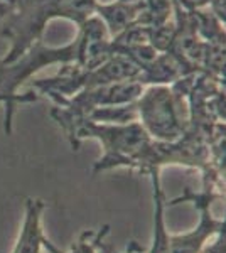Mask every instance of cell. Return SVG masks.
I'll return each instance as SVG.
<instances>
[{"label": "cell", "mask_w": 226, "mask_h": 253, "mask_svg": "<svg viewBox=\"0 0 226 253\" xmlns=\"http://www.w3.org/2000/svg\"><path fill=\"white\" fill-rule=\"evenodd\" d=\"M83 29L75 42L68 44L64 47H44L43 44L34 42L24 52L20 58H17L10 64H0V93L10 103L12 101L20 100L27 101L36 96H14L15 88L22 83L24 80L29 78L34 71H38L46 64L59 63V61H80L86 69H94L96 64H100L108 54V42H106V27L101 20L90 19L88 22L85 20Z\"/></svg>", "instance_id": "1"}, {"label": "cell", "mask_w": 226, "mask_h": 253, "mask_svg": "<svg viewBox=\"0 0 226 253\" xmlns=\"http://www.w3.org/2000/svg\"><path fill=\"white\" fill-rule=\"evenodd\" d=\"M94 12V0H9L3 34L12 47L0 64H10L38 42L49 20L64 17L83 24Z\"/></svg>", "instance_id": "2"}, {"label": "cell", "mask_w": 226, "mask_h": 253, "mask_svg": "<svg viewBox=\"0 0 226 253\" xmlns=\"http://www.w3.org/2000/svg\"><path fill=\"white\" fill-rule=\"evenodd\" d=\"M216 198H221L220 193L215 191V186L204 182V189L201 193H192L191 189H186V193L174 201H171V206H176L182 201L194 203V206L199 210V224L192 231L184 235H169V250L171 253H201L204 245L211 236H215L221 231H225V219H218L211 214V203Z\"/></svg>", "instance_id": "3"}, {"label": "cell", "mask_w": 226, "mask_h": 253, "mask_svg": "<svg viewBox=\"0 0 226 253\" xmlns=\"http://www.w3.org/2000/svg\"><path fill=\"white\" fill-rule=\"evenodd\" d=\"M140 125L150 137L160 142H176L186 132V125L178 115L171 91L166 88H152L137 105Z\"/></svg>", "instance_id": "4"}, {"label": "cell", "mask_w": 226, "mask_h": 253, "mask_svg": "<svg viewBox=\"0 0 226 253\" xmlns=\"http://www.w3.org/2000/svg\"><path fill=\"white\" fill-rule=\"evenodd\" d=\"M46 205L41 199H26V214H24L22 230L19 233L12 253H41L49 240L41 226V218Z\"/></svg>", "instance_id": "5"}, {"label": "cell", "mask_w": 226, "mask_h": 253, "mask_svg": "<svg viewBox=\"0 0 226 253\" xmlns=\"http://www.w3.org/2000/svg\"><path fill=\"white\" fill-rule=\"evenodd\" d=\"M152 187H154V238L149 253H171L169 250V231L166 228L164 210H166V199L160 189L159 170H152Z\"/></svg>", "instance_id": "6"}, {"label": "cell", "mask_w": 226, "mask_h": 253, "mask_svg": "<svg viewBox=\"0 0 226 253\" xmlns=\"http://www.w3.org/2000/svg\"><path fill=\"white\" fill-rule=\"evenodd\" d=\"M100 14L103 15L110 31L118 34L120 31L127 29V26L132 24V20L142 12V2L137 3H106L100 7Z\"/></svg>", "instance_id": "7"}, {"label": "cell", "mask_w": 226, "mask_h": 253, "mask_svg": "<svg viewBox=\"0 0 226 253\" xmlns=\"http://www.w3.org/2000/svg\"><path fill=\"white\" fill-rule=\"evenodd\" d=\"M108 233H110V226L105 224V226L98 231H91V230L83 231V233L80 235V238H78V242L73 245V248L69 252H61L59 248L51 242H49L44 248L47 250V253H98V250H96L98 242L103 240Z\"/></svg>", "instance_id": "8"}, {"label": "cell", "mask_w": 226, "mask_h": 253, "mask_svg": "<svg viewBox=\"0 0 226 253\" xmlns=\"http://www.w3.org/2000/svg\"><path fill=\"white\" fill-rule=\"evenodd\" d=\"M103 240H100V242H98V247H96L98 253H117V252H113V248L110 247V245H106ZM125 253H145V248L140 247L137 242H130V245L127 247Z\"/></svg>", "instance_id": "9"}, {"label": "cell", "mask_w": 226, "mask_h": 253, "mask_svg": "<svg viewBox=\"0 0 226 253\" xmlns=\"http://www.w3.org/2000/svg\"><path fill=\"white\" fill-rule=\"evenodd\" d=\"M216 236H218L216 242L213 243L211 247L203 248V252H201V253H225V231L218 233Z\"/></svg>", "instance_id": "10"}, {"label": "cell", "mask_w": 226, "mask_h": 253, "mask_svg": "<svg viewBox=\"0 0 226 253\" xmlns=\"http://www.w3.org/2000/svg\"><path fill=\"white\" fill-rule=\"evenodd\" d=\"M100 2H103L106 5V3H137L140 0H100Z\"/></svg>", "instance_id": "11"}, {"label": "cell", "mask_w": 226, "mask_h": 253, "mask_svg": "<svg viewBox=\"0 0 226 253\" xmlns=\"http://www.w3.org/2000/svg\"><path fill=\"white\" fill-rule=\"evenodd\" d=\"M186 2H191L192 5H203V3H206L208 0H186Z\"/></svg>", "instance_id": "12"}]
</instances>
